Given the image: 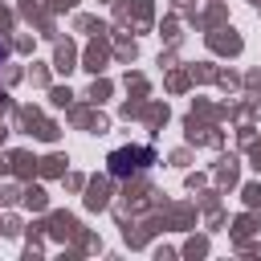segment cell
<instances>
[{"label": "cell", "mask_w": 261, "mask_h": 261, "mask_svg": "<svg viewBox=\"0 0 261 261\" xmlns=\"http://www.w3.org/2000/svg\"><path fill=\"white\" fill-rule=\"evenodd\" d=\"M106 163H110V175H118V179H122V175H130V171H143L147 163H155V151H151V147H135V151H114V155H110Z\"/></svg>", "instance_id": "6da1fadb"}]
</instances>
